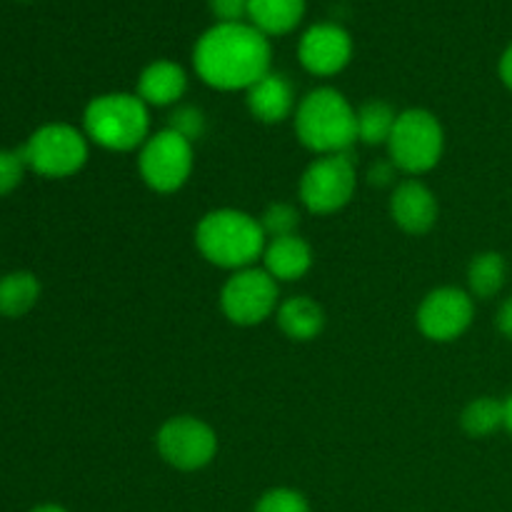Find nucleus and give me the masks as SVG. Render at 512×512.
Instances as JSON below:
<instances>
[{
  "mask_svg": "<svg viewBox=\"0 0 512 512\" xmlns=\"http://www.w3.org/2000/svg\"><path fill=\"white\" fill-rule=\"evenodd\" d=\"M278 285V280H273L263 268H255V265L235 270L220 290V310L230 323L240 325V328L265 323L278 313Z\"/></svg>",
  "mask_w": 512,
  "mask_h": 512,
  "instance_id": "10",
  "label": "nucleus"
},
{
  "mask_svg": "<svg viewBox=\"0 0 512 512\" xmlns=\"http://www.w3.org/2000/svg\"><path fill=\"white\" fill-rule=\"evenodd\" d=\"M295 135L315 155L348 153L358 143V108L335 88H315L298 103Z\"/></svg>",
  "mask_w": 512,
  "mask_h": 512,
  "instance_id": "3",
  "label": "nucleus"
},
{
  "mask_svg": "<svg viewBox=\"0 0 512 512\" xmlns=\"http://www.w3.org/2000/svg\"><path fill=\"white\" fill-rule=\"evenodd\" d=\"M245 95H248L245 100H248L250 115L265 125H278L293 118L295 108H298L293 83L285 75L273 73V70L263 75L255 85H250Z\"/></svg>",
  "mask_w": 512,
  "mask_h": 512,
  "instance_id": "14",
  "label": "nucleus"
},
{
  "mask_svg": "<svg viewBox=\"0 0 512 512\" xmlns=\"http://www.w3.org/2000/svg\"><path fill=\"white\" fill-rule=\"evenodd\" d=\"M305 15V0H248V23L263 35H288Z\"/></svg>",
  "mask_w": 512,
  "mask_h": 512,
  "instance_id": "18",
  "label": "nucleus"
},
{
  "mask_svg": "<svg viewBox=\"0 0 512 512\" xmlns=\"http://www.w3.org/2000/svg\"><path fill=\"white\" fill-rule=\"evenodd\" d=\"M298 60L310 75L333 78L353 60V38L338 23H315L300 38Z\"/></svg>",
  "mask_w": 512,
  "mask_h": 512,
  "instance_id": "12",
  "label": "nucleus"
},
{
  "mask_svg": "<svg viewBox=\"0 0 512 512\" xmlns=\"http://www.w3.org/2000/svg\"><path fill=\"white\" fill-rule=\"evenodd\" d=\"M90 140L68 123H48L35 130L20 148L25 165L43 178H70L88 163Z\"/></svg>",
  "mask_w": 512,
  "mask_h": 512,
  "instance_id": "6",
  "label": "nucleus"
},
{
  "mask_svg": "<svg viewBox=\"0 0 512 512\" xmlns=\"http://www.w3.org/2000/svg\"><path fill=\"white\" fill-rule=\"evenodd\" d=\"M475 318V298L463 288L445 285L430 290L420 303L415 323L433 343H453L463 338Z\"/></svg>",
  "mask_w": 512,
  "mask_h": 512,
  "instance_id": "11",
  "label": "nucleus"
},
{
  "mask_svg": "<svg viewBox=\"0 0 512 512\" xmlns=\"http://www.w3.org/2000/svg\"><path fill=\"white\" fill-rule=\"evenodd\" d=\"M273 48L268 35L255 25L215 23L193 48V68L205 85L215 90H248L270 73Z\"/></svg>",
  "mask_w": 512,
  "mask_h": 512,
  "instance_id": "1",
  "label": "nucleus"
},
{
  "mask_svg": "<svg viewBox=\"0 0 512 512\" xmlns=\"http://www.w3.org/2000/svg\"><path fill=\"white\" fill-rule=\"evenodd\" d=\"M278 328L293 343H310L318 338L325 328V310L318 300L308 295H293L278 305Z\"/></svg>",
  "mask_w": 512,
  "mask_h": 512,
  "instance_id": "17",
  "label": "nucleus"
},
{
  "mask_svg": "<svg viewBox=\"0 0 512 512\" xmlns=\"http://www.w3.org/2000/svg\"><path fill=\"white\" fill-rule=\"evenodd\" d=\"M208 5L218 23H245L248 18V0H208Z\"/></svg>",
  "mask_w": 512,
  "mask_h": 512,
  "instance_id": "27",
  "label": "nucleus"
},
{
  "mask_svg": "<svg viewBox=\"0 0 512 512\" xmlns=\"http://www.w3.org/2000/svg\"><path fill=\"white\" fill-rule=\"evenodd\" d=\"M170 130H175L178 135H183L185 140L195 143L205 135V113L195 105H178L170 115Z\"/></svg>",
  "mask_w": 512,
  "mask_h": 512,
  "instance_id": "25",
  "label": "nucleus"
},
{
  "mask_svg": "<svg viewBox=\"0 0 512 512\" xmlns=\"http://www.w3.org/2000/svg\"><path fill=\"white\" fill-rule=\"evenodd\" d=\"M438 198L418 178H408L395 185L390 195V218L403 233L425 235L438 223Z\"/></svg>",
  "mask_w": 512,
  "mask_h": 512,
  "instance_id": "13",
  "label": "nucleus"
},
{
  "mask_svg": "<svg viewBox=\"0 0 512 512\" xmlns=\"http://www.w3.org/2000/svg\"><path fill=\"white\" fill-rule=\"evenodd\" d=\"M253 512H310V503L300 490L273 488L260 495Z\"/></svg>",
  "mask_w": 512,
  "mask_h": 512,
  "instance_id": "24",
  "label": "nucleus"
},
{
  "mask_svg": "<svg viewBox=\"0 0 512 512\" xmlns=\"http://www.w3.org/2000/svg\"><path fill=\"white\" fill-rule=\"evenodd\" d=\"M445 150V130L438 115L425 108H408L398 113L393 135L388 140L390 163L408 175H425L440 163Z\"/></svg>",
  "mask_w": 512,
  "mask_h": 512,
  "instance_id": "5",
  "label": "nucleus"
},
{
  "mask_svg": "<svg viewBox=\"0 0 512 512\" xmlns=\"http://www.w3.org/2000/svg\"><path fill=\"white\" fill-rule=\"evenodd\" d=\"M358 170L348 153L318 155L300 178V203L313 215L340 213L353 200Z\"/></svg>",
  "mask_w": 512,
  "mask_h": 512,
  "instance_id": "7",
  "label": "nucleus"
},
{
  "mask_svg": "<svg viewBox=\"0 0 512 512\" xmlns=\"http://www.w3.org/2000/svg\"><path fill=\"white\" fill-rule=\"evenodd\" d=\"M193 165V143L170 128L150 135L138 153L140 178L160 195L178 193L193 175Z\"/></svg>",
  "mask_w": 512,
  "mask_h": 512,
  "instance_id": "8",
  "label": "nucleus"
},
{
  "mask_svg": "<svg viewBox=\"0 0 512 512\" xmlns=\"http://www.w3.org/2000/svg\"><path fill=\"white\" fill-rule=\"evenodd\" d=\"M25 170L28 165L20 150H0V195L13 193L23 180Z\"/></svg>",
  "mask_w": 512,
  "mask_h": 512,
  "instance_id": "26",
  "label": "nucleus"
},
{
  "mask_svg": "<svg viewBox=\"0 0 512 512\" xmlns=\"http://www.w3.org/2000/svg\"><path fill=\"white\" fill-rule=\"evenodd\" d=\"M395 165L390 163H375L373 168H370V173H368V180L373 185H388V183H393V175H395Z\"/></svg>",
  "mask_w": 512,
  "mask_h": 512,
  "instance_id": "29",
  "label": "nucleus"
},
{
  "mask_svg": "<svg viewBox=\"0 0 512 512\" xmlns=\"http://www.w3.org/2000/svg\"><path fill=\"white\" fill-rule=\"evenodd\" d=\"M503 428L512 435V393L503 400Z\"/></svg>",
  "mask_w": 512,
  "mask_h": 512,
  "instance_id": "31",
  "label": "nucleus"
},
{
  "mask_svg": "<svg viewBox=\"0 0 512 512\" xmlns=\"http://www.w3.org/2000/svg\"><path fill=\"white\" fill-rule=\"evenodd\" d=\"M155 448L163 463L180 473L208 468L218 455V435L205 420L195 415H175L160 425Z\"/></svg>",
  "mask_w": 512,
  "mask_h": 512,
  "instance_id": "9",
  "label": "nucleus"
},
{
  "mask_svg": "<svg viewBox=\"0 0 512 512\" xmlns=\"http://www.w3.org/2000/svg\"><path fill=\"white\" fill-rule=\"evenodd\" d=\"M258 220L265 238H283V235H295L300 225V213L290 203H273L263 210Z\"/></svg>",
  "mask_w": 512,
  "mask_h": 512,
  "instance_id": "23",
  "label": "nucleus"
},
{
  "mask_svg": "<svg viewBox=\"0 0 512 512\" xmlns=\"http://www.w3.org/2000/svg\"><path fill=\"white\" fill-rule=\"evenodd\" d=\"M498 75H500V80H503L505 88L512 90V43L503 50V55H500Z\"/></svg>",
  "mask_w": 512,
  "mask_h": 512,
  "instance_id": "30",
  "label": "nucleus"
},
{
  "mask_svg": "<svg viewBox=\"0 0 512 512\" xmlns=\"http://www.w3.org/2000/svg\"><path fill=\"white\" fill-rule=\"evenodd\" d=\"M185 93H188V73H185V68L180 63L165 58L145 65L138 78V88H135V95L148 108H170V105H178Z\"/></svg>",
  "mask_w": 512,
  "mask_h": 512,
  "instance_id": "15",
  "label": "nucleus"
},
{
  "mask_svg": "<svg viewBox=\"0 0 512 512\" xmlns=\"http://www.w3.org/2000/svg\"><path fill=\"white\" fill-rule=\"evenodd\" d=\"M30 512H68L63 508V505H53V503H48V505H38V508H33Z\"/></svg>",
  "mask_w": 512,
  "mask_h": 512,
  "instance_id": "32",
  "label": "nucleus"
},
{
  "mask_svg": "<svg viewBox=\"0 0 512 512\" xmlns=\"http://www.w3.org/2000/svg\"><path fill=\"white\" fill-rule=\"evenodd\" d=\"M310 268H313V248L298 233L270 238L265 243L263 270L278 283H295L305 278Z\"/></svg>",
  "mask_w": 512,
  "mask_h": 512,
  "instance_id": "16",
  "label": "nucleus"
},
{
  "mask_svg": "<svg viewBox=\"0 0 512 512\" xmlns=\"http://www.w3.org/2000/svg\"><path fill=\"white\" fill-rule=\"evenodd\" d=\"M40 298V283L33 273H8L0 278V315L3 318H23L35 308Z\"/></svg>",
  "mask_w": 512,
  "mask_h": 512,
  "instance_id": "20",
  "label": "nucleus"
},
{
  "mask_svg": "<svg viewBox=\"0 0 512 512\" xmlns=\"http://www.w3.org/2000/svg\"><path fill=\"white\" fill-rule=\"evenodd\" d=\"M398 113L385 100H368L358 108V143L388 145Z\"/></svg>",
  "mask_w": 512,
  "mask_h": 512,
  "instance_id": "21",
  "label": "nucleus"
},
{
  "mask_svg": "<svg viewBox=\"0 0 512 512\" xmlns=\"http://www.w3.org/2000/svg\"><path fill=\"white\" fill-rule=\"evenodd\" d=\"M495 328L503 335L505 340L512 343V298L503 300V305L498 308V315H495Z\"/></svg>",
  "mask_w": 512,
  "mask_h": 512,
  "instance_id": "28",
  "label": "nucleus"
},
{
  "mask_svg": "<svg viewBox=\"0 0 512 512\" xmlns=\"http://www.w3.org/2000/svg\"><path fill=\"white\" fill-rule=\"evenodd\" d=\"M508 263L495 250L478 253L468 265V293L478 300H490L505 288Z\"/></svg>",
  "mask_w": 512,
  "mask_h": 512,
  "instance_id": "19",
  "label": "nucleus"
},
{
  "mask_svg": "<svg viewBox=\"0 0 512 512\" xmlns=\"http://www.w3.org/2000/svg\"><path fill=\"white\" fill-rule=\"evenodd\" d=\"M460 428L475 440L495 435L503 428V400L488 398V395L470 400L460 413Z\"/></svg>",
  "mask_w": 512,
  "mask_h": 512,
  "instance_id": "22",
  "label": "nucleus"
},
{
  "mask_svg": "<svg viewBox=\"0 0 512 512\" xmlns=\"http://www.w3.org/2000/svg\"><path fill=\"white\" fill-rule=\"evenodd\" d=\"M83 133L90 143L113 153L143 148L150 138V108L135 93L95 95L83 113Z\"/></svg>",
  "mask_w": 512,
  "mask_h": 512,
  "instance_id": "4",
  "label": "nucleus"
},
{
  "mask_svg": "<svg viewBox=\"0 0 512 512\" xmlns=\"http://www.w3.org/2000/svg\"><path fill=\"white\" fill-rule=\"evenodd\" d=\"M268 238L260 220L238 208L210 210L195 225V248L210 265L223 270L253 268Z\"/></svg>",
  "mask_w": 512,
  "mask_h": 512,
  "instance_id": "2",
  "label": "nucleus"
}]
</instances>
